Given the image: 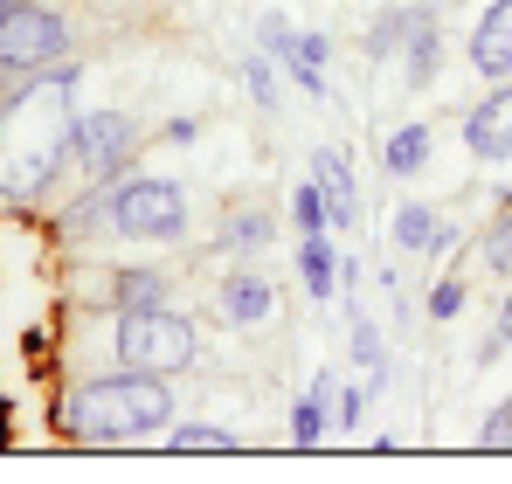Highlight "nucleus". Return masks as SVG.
<instances>
[{
    "mask_svg": "<svg viewBox=\"0 0 512 484\" xmlns=\"http://www.w3.org/2000/svg\"><path fill=\"white\" fill-rule=\"evenodd\" d=\"M443 70V21H436V7L416 0V21H409V42H402V83L409 90H429Z\"/></svg>",
    "mask_w": 512,
    "mask_h": 484,
    "instance_id": "10",
    "label": "nucleus"
},
{
    "mask_svg": "<svg viewBox=\"0 0 512 484\" xmlns=\"http://www.w3.org/2000/svg\"><path fill=\"white\" fill-rule=\"evenodd\" d=\"M429 153H436V132H429V125H395V132L381 139V166H388L395 180H416L429 166Z\"/></svg>",
    "mask_w": 512,
    "mask_h": 484,
    "instance_id": "15",
    "label": "nucleus"
},
{
    "mask_svg": "<svg viewBox=\"0 0 512 484\" xmlns=\"http://www.w3.org/2000/svg\"><path fill=\"white\" fill-rule=\"evenodd\" d=\"M298 284L312 305H333L340 298V249L326 236H298Z\"/></svg>",
    "mask_w": 512,
    "mask_h": 484,
    "instance_id": "13",
    "label": "nucleus"
},
{
    "mask_svg": "<svg viewBox=\"0 0 512 484\" xmlns=\"http://www.w3.org/2000/svg\"><path fill=\"white\" fill-rule=\"evenodd\" d=\"M478 436H485L492 450H512V395H506V402H499V408H492L485 422H478Z\"/></svg>",
    "mask_w": 512,
    "mask_h": 484,
    "instance_id": "27",
    "label": "nucleus"
},
{
    "mask_svg": "<svg viewBox=\"0 0 512 484\" xmlns=\"http://www.w3.org/2000/svg\"><path fill=\"white\" fill-rule=\"evenodd\" d=\"M56 236H63V242H104V236H118V229H111V180H90L84 194L56 215Z\"/></svg>",
    "mask_w": 512,
    "mask_h": 484,
    "instance_id": "12",
    "label": "nucleus"
},
{
    "mask_svg": "<svg viewBox=\"0 0 512 484\" xmlns=\"http://www.w3.org/2000/svg\"><path fill=\"white\" fill-rule=\"evenodd\" d=\"M346 346H353V360H360V374H374V367H388V346H381V325L367 319L360 305L346 312Z\"/></svg>",
    "mask_w": 512,
    "mask_h": 484,
    "instance_id": "21",
    "label": "nucleus"
},
{
    "mask_svg": "<svg viewBox=\"0 0 512 484\" xmlns=\"http://www.w3.org/2000/svg\"><path fill=\"white\" fill-rule=\"evenodd\" d=\"M201 353V332L187 312H111V360L118 367H139V374H187Z\"/></svg>",
    "mask_w": 512,
    "mask_h": 484,
    "instance_id": "2",
    "label": "nucleus"
},
{
    "mask_svg": "<svg viewBox=\"0 0 512 484\" xmlns=\"http://www.w3.org/2000/svg\"><path fill=\"white\" fill-rule=\"evenodd\" d=\"M333 395H340V381H333V374H312V388L291 408V443H298V450L326 443V429H333Z\"/></svg>",
    "mask_w": 512,
    "mask_h": 484,
    "instance_id": "14",
    "label": "nucleus"
},
{
    "mask_svg": "<svg viewBox=\"0 0 512 484\" xmlns=\"http://www.w3.org/2000/svg\"><path fill=\"white\" fill-rule=\"evenodd\" d=\"M7 7H14V0H0V14H7Z\"/></svg>",
    "mask_w": 512,
    "mask_h": 484,
    "instance_id": "31",
    "label": "nucleus"
},
{
    "mask_svg": "<svg viewBox=\"0 0 512 484\" xmlns=\"http://www.w3.org/2000/svg\"><path fill=\"white\" fill-rule=\"evenodd\" d=\"M243 90L256 111H277V56H243Z\"/></svg>",
    "mask_w": 512,
    "mask_h": 484,
    "instance_id": "24",
    "label": "nucleus"
},
{
    "mask_svg": "<svg viewBox=\"0 0 512 484\" xmlns=\"http://www.w3.org/2000/svg\"><path fill=\"white\" fill-rule=\"evenodd\" d=\"M256 42H263V49H270V56L284 63V56H291V42H298V28H291V21H284V14L270 7V14L256 21Z\"/></svg>",
    "mask_w": 512,
    "mask_h": 484,
    "instance_id": "26",
    "label": "nucleus"
},
{
    "mask_svg": "<svg viewBox=\"0 0 512 484\" xmlns=\"http://www.w3.org/2000/svg\"><path fill=\"white\" fill-rule=\"evenodd\" d=\"M367 402H374V395H367V381H360V388H340V395H333V429L360 436V422H367Z\"/></svg>",
    "mask_w": 512,
    "mask_h": 484,
    "instance_id": "25",
    "label": "nucleus"
},
{
    "mask_svg": "<svg viewBox=\"0 0 512 484\" xmlns=\"http://www.w3.org/2000/svg\"><path fill=\"white\" fill-rule=\"evenodd\" d=\"M111 229H118V242H160V249L187 242V229H194L187 187L167 173H125L111 187Z\"/></svg>",
    "mask_w": 512,
    "mask_h": 484,
    "instance_id": "3",
    "label": "nucleus"
},
{
    "mask_svg": "<svg viewBox=\"0 0 512 484\" xmlns=\"http://www.w3.org/2000/svg\"><path fill=\"white\" fill-rule=\"evenodd\" d=\"M160 139H167V146H194V139H201V118H167Z\"/></svg>",
    "mask_w": 512,
    "mask_h": 484,
    "instance_id": "28",
    "label": "nucleus"
},
{
    "mask_svg": "<svg viewBox=\"0 0 512 484\" xmlns=\"http://www.w3.org/2000/svg\"><path fill=\"white\" fill-rule=\"evenodd\" d=\"M464 298H471V284H464V270H443V277H429V325H450L464 312Z\"/></svg>",
    "mask_w": 512,
    "mask_h": 484,
    "instance_id": "23",
    "label": "nucleus"
},
{
    "mask_svg": "<svg viewBox=\"0 0 512 484\" xmlns=\"http://www.w3.org/2000/svg\"><path fill=\"white\" fill-rule=\"evenodd\" d=\"M471 70L485 83H506L512 77V0H492L485 14H478V28H471Z\"/></svg>",
    "mask_w": 512,
    "mask_h": 484,
    "instance_id": "9",
    "label": "nucleus"
},
{
    "mask_svg": "<svg viewBox=\"0 0 512 484\" xmlns=\"http://www.w3.org/2000/svg\"><path fill=\"white\" fill-rule=\"evenodd\" d=\"M167 450H180V457H201V450H236L243 436H229L222 422H167V436H160Z\"/></svg>",
    "mask_w": 512,
    "mask_h": 484,
    "instance_id": "18",
    "label": "nucleus"
},
{
    "mask_svg": "<svg viewBox=\"0 0 512 484\" xmlns=\"http://www.w3.org/2000/svg\"><path fill=\"white\" fill-rule=\"evenodd\" d=\"M409 21H416V0H388V7L367 21V63H395L402 42H409Z\"/></svg>",
    "mask_w": 512,
    "mask_h": 484,
    "instance_id": "17",
    "label": "nucleus"
},
{
    "mask_svg": "<svg viewBox=\"0 0 512 484\" xmlns=\"http://www.w3.org/2000/svg\"><path fill=\"white\" fill-rule=\"evenodd\" d=\"M312 180H319V194H326L333 229H353V222H360V194H353V166H346L340 146H319V153H312Z\"/></svg>",
    "mask_w": 512,
    "mask_h": 484,
    "instance_id": "11",
    "label": "nucleus"
},
{
    "mask_svg": "<svg viewBox=\"0 0 512 484\" xmlns=\"http://www.w3.org/2000/svg\"><path fill=\"white\" fill-rule=\"evenodd\" d=\"M270 236H277V215H270V208H236V215L215 222V249H222V256H250V249H263Z\"/></svg>",
    "mask_w": 512,
    "mask_h": 484,
    "instance_id": "16",
    "label": "nucleus"
},
{
    "mask_svg": "<svg viewBox=\"0 0 512 484\" xmlns=\"http://www.w3.org/2000/svg\"><path fill=\"white\" fill-rule=\"evenodd\" d=\"M70 56V21L49 7V0H14L0 14V63L14 70H49Z\"/></svg>",
    "mask_w": 512,
    "mask_h": 484,
    "instance_id": "4",
    "label": "nucleus"
},
{
    "mask_svg": "<svg viewBox=\"0 0 512 484\" xmlns=\"http://www.w3.org/2000/svg\"><path fill=\"white\" fill-rule=\"evenodd\" d=\"M139 160V118L132 111H84L77 118V166L84 180H125Z\"/></svg>",
    "mask_w": 512,
    "mask_h": 484,
    "instance_id": "5",
    "label": "nucleus"
},
{
    "mask_svg": "<svg viewBox=\"0 0 512 484\" xmlns=\"http://www.w3.org/2000/svg\"><path fill=\"white\" fill-rule=\"evenodd\" d=\"M56 422H63V436H77V443H139V436H167L173 374L118 367V374L70 381V388L56 395Z\"/></svg>",
    "mask_w": 512,
    "mask_h": 484,
    "instance_id": "1",
    "label": "nucleus"
},
{
    "mask_svg": "<svg viewBox=\"0 0 512 484\" xmlns=\"http://www.w3.org/2000/svg\"><path fill=\"white\" fill-rule=\"evenodd\" d=\"M436 208L429 201H409V208H395V249H409V256H429V242H436Z\"/></svg>",
    "mask_w": 512,
    "mask_h": 484,
    "instance_id": "19",
    "label": "nucleus"
},
{
    "mask_svg": "<svg viewBox=\"0 0 512 484\" xmlns=\"http://www.w3.org/2000/svg\"><path fill=\"white\" fill-rule=\"evenodd\" d=\"M97 305L104 312H160V305H173V277L146 270V263H118V270H104Z\"/></svg>",
    "mask_w": 512,
    "mask_h": 484,
    "instance_id": "8",
    "label": "nucleus"
},
{
    "mask_svg": "<svg viewBox=\"0 0 512 484\" xmlns=\"http://www.w3.org/2000/svg\"><path fill=\"white\" fill-rule=\"evenodd\" d=\"M291 229H298V236H326V229H333L319 180H298V187H291Z\"/></svg>",
    "mask_w": 512,
    "mask_h": 484,
    "instance_id": "22",
    "label": "nucleus"
},
{
    "mask_svg": "<svg viewBox=\"0 0 512 484\" xmlns=\"http://www.w3.org/2000/svg\"><path fill=\"white\" fill-rule=\"evenodd\" d=\"M512 346H506V332H499V325H492V332H485V339H478V367H499V360H506Z\"/></svg>",
    "mask_w": 512,
    "mask_h": 484,
    "instance_id": "29",
    "label": "nucleus"
},
{
    "mask_svg": "<svg viewBox=\"0 0 512 484\" xmlns=\"http://www.w3.org/2000/svg\"><path fill=\"white\" fill-rule=\"evenodd\" d=\"M478 256H485V270H492V277H512V194L499 201V215L485 222V236H478Z\"/></svg>",
    "mask_w": 512,
    "mask_h": 484,
    "instance_id": "20",
    "label": "nucleus"
},
{
    "mask_svg": "<svg viewBox=\"0 0 512 484\" xmlns=\"http://www.w3.org/2000/svg\"><path fill=\"white\" fill-rule=\"evenodd\" d=\"M464 153L478 166L512 160V77L492 83V97H478V104L464 111Z\"/></svg>",
    "mask_w": 512,
    "mask_h": 484,
    "instance_id": "7",
    "label": "nucleus"
},
{
    "mask_svg": "<svg viewBox=\"0 0 512 484\" xmlns=\"http://www.w3.org/2000/svg\"><path fill=\"white\" fill-rule=\"evenodd\" d=\"M499 332H506V346H512V291H506V305H499Z\"/></svg>",
    "mask_w": 512,
    "mask_h": 484,
    "instance_id": "30",
    "label": "nucleus"
},
{
    "mask_svg": "<svg viewBox=\"0 0 512 484\" xmlns=\"http://www.w3.org/2000/svg\"><path fill=\"white\" fill-rule=\"evenodd\" d=\"M215 312L222 325H270L277 319V284H270V270H256V263H236V270H222L215 277Z\"/></svg>",
    "mask_w": 512,
    "mask_h": 484,
    "instance_id": "6",
    "label": "nucleus"
}]
</instances>
